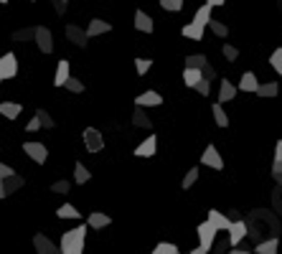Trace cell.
Wrapping results in <instances>:
<instances>
[{
	"label": "cell",
	"instance_id": "6da1fadb",
	"mask_svg": "<svg viewBox=\"0 0 282 254\" xmlns=\"http://www.w3.org/2000/svg\"><path fill=\"white\" fill-rule=\"evenodd\" d=\"M84 239H86V226H76V229L64 231L61 244H59V252H64V254H81V252H84Z\"/></svg>",
	"mask_w": 282,
	"mask_h": 254
},
{
	"label": "cell",
	"instance_id": "7a4b0ae2",
	"mask_svg": "<svg viewBox=\"0 0 282 254\" xmlns=\"http://www.w3.org/2000/svg\"><path fill=\"white\" fill-rule=\"evenodd\" d=\"M196 234H199V247H196V249H191V254L211 252V244H213V239H216V229H213L211 221H201V224H199V229H196Z\"/></svg>",
	"mask_w": 282,
	"mask_h": 254
},
{
	"label": "cell",
	"instance_id": "3957f363",
	"mask_svg": "<svg viewBox=\"0 0 282 254\" xmlns=\"http://www.w3.org/2000/svg\"><path fill=\"white\" fill-rule=\"evenodd\" d=\"M226 231H229V234H226V237H229V247L242 244V242L247 239V234H249V231H247V221H242V219H231V226H229Z\"/></svg>",
	"mask_w": 282,
	"mask_h": 254
},
{
	"label": "cell",
	"instance_id": "277c9868",
	"mask_svg": "<svg viewBox=\"0 0 282 254\" xmlns=\"http://www.w3.org/2000/svg\"><path fill=\"white\" fill-rule=\"evenodd\" d=\"M81 137H84V147H86L89 153H99V150L104 147V137H102V132L94 130V127H86V130L81 132Z\"/></svg>",
	"mask_w": 282,
	"mask_h": 254
},
{
	"label": "cell",
	"instance_id": "5b68a950",
	"mask_svg": "<svg viewBox=\"0 0 282 254\" xmlns=\"http://www.w3.org/2000/svg\"><path fill=\"white\" fill-rule=\"evenodd\" d=\"M23 150H26V155L31 158V160H36V163H46L49 160V150H46V145L44 142H23Z\"/></svg>",
	"mask_w": 282,
	"mask_h": 254
},
{
	"label": "cell",
	"instance_id": "8992f818",
	"mask_svg": "<svg viewBox=\"0 0 282 254\" xmlns=\"http://www.w3.org/2000/svg\"><path fill=\"white\" fill-rule=\"evenodd\" d=\"M33 41L38 44V49H41L44 54H51V51H54V36H51L49 28L36 26V36H33Z\"/></svg>",
	"mask_w": 282,
	"mask_h": 254
},
{
	"label": "cell",
	"instance_id": "52a82bcc",
	"mask_svg": "<svg viewBox=\"0 0 282 254\" xmlns=\"http://www.w3.org/2000/svg\"><path fill=\"white\" fill-rule=\"evenodd\" d=\"M15 74H18V61H15V56H13V54L0 56V81L13 79Z\"/></svg>",
	"mask_w": 282,
	"mask_h": 254
},
{
	"label": "cell",
	"instance_id": "ba28073f",
	"mask_svg": "<svg viewBox=\"0 0 282 254\" xmlns=\"http://www.w3.org/2000/svg\"><path fill=\"white\" fill-rule=\"evenodd\" d=\"M201 163H204L206 168H213V171H221V168H224V160H221V155H219L216 145H209V147L204 150V155H201Z\"/></svg>",
	"mask_w": 282,
	"mask_h": 254
},
{
	"label": "cell",
	"instance_id": "9c48e42d",
	"mask_svg": "<svg viewBox=\"0 0 282 254\" xmlns=\"http://www.w3.org/2000/svg\"><path fill=\"white\" fill-rule=\"evenodd\" d=\"M155 147H158V137L155 135H147L140 145L135 147V155L138 158H153L155 155Z\"/></svg>",
	"mask_w": 282,
	"mask_h": 254
},
{
	"label": "cell",
	"instance_id": "30bf717a",
	"mask_svg": "<svg viewBox=\"0 0 282 254\" xmlns=\"http://www.w3.org/2000/svg\"><path fill=\"white\" fill-rule=\"evenodd\" d=\"M257 87H259V79L252 74V71H244L242 74V79H239V92H247V94H254L257 92Z\"/></svg>",
	"mask_w": 282,
	"mask_h": 254
},
{
	"label": "cell",
	"instance_id": "8fae6325",
	"mask_svg": "<svg viewBox=\"0 0 282 254\" xmlns=\"http://www.w3.org/2000/svg\"><path fill=\"white\" fill-rule=\"evenodd\" d=\"M67 38L74 46H79V49H86V41H89L84 28H79V26H67Z\"/></svg>",
	"mask_w": 282,
	"mask_h": 254
},
{
	"label": "cell",
	"instance_id": "7c38bea8",
	"mask_svg": "<svg viewBox=\"0 0 282 254\" xmlns=\"http://www.w3.org/2000/svg\"><path fill=\"white\" fill-rule=\"evenodd\" d=\"M206 221H211V224H213V229H216V231H226V229L231 226V219H229L226 214H221V211H216V208H211V211H209V219H206Z\"/></svg>",
	"mask_w": 282,
	"mask_h": 254
},
{
	"label": "cell",
	"instance_id": "4fadbf2b",
	"mask_svg": "<svg viewBox=\"0 0 282 254\" xmlns=\"http://www.w3.org/2000/svg\"><path fill=\"white\" fill-rule=\"evenodd\" d=\"M33 247H36V252H41V254H56L59 252V247H56L49 237H44V234H36V237H33Z\"/></svg>",
	"mask_w": 282,
	"mask_h": 254
},
{
	"label": "cell",
	"instance_id": "5bb4252c",
	"mask_svg": "<svg viewBox=\"0 0 282 254\" xmlns=\"http://www.w3.org/2000/svg\"><path fill=\"white\" fill-rule=\"evenodd\" d=\"M107 31H112V26H110L107 20H102V18H94L84 33H86V38H94V36H102V33H107Z\"/></svg>",
	"mask_w": 282,
	"mask_h": 254
},
{
	"label": "cell",
	"instance_id": "9a60e30c",
	"mask_svg": "<svg viewBox=\"0 0 282 254\" xmlns=\"http://www.w3.org/2000/svg\"><path fill=\"white\" fill-rule=\"evenodd\" d=\"M236 92H239V89H236L229 79H221V87H219V102H221V104H224V102H231V99L236 97Z\"/></svg>",
	"mask_w": 282,
	"mask_h": 254
},
{
	"label": "cell",
	"instance_id": "2e32d148",
	"mask_svg": "<svg viewBox=\"0 0 282 254\" xmlns=\"http://www.w3.org/2000/svg\"><path fill=\"white\" fill-rule=\"evenodd\" d=\"M135 28L140 31V33H153L155 28H153V18L145 13V10H138L135 13Z\"/></svg>",
	"mask_w": 282,
	"mask_h": 254
},
{
	"label": "cell",
	"instance_id": "e0dca14e",
	"mask_svg": "<svg viewBox=\"0 0 282 254\" xmlns=\"http://www.w3.org/2000/svg\"><path fill=\"white\" fill-rule=\"evenodd\" d=\"M23 112V107L18 102H0V115L5 120H18V115Z\"/></svg>",
	"mask_w": 282,
	"mask_h": 254
},
{
	"label": "cell",
	"instance_id": "ac0fdd59",
	"mask_svg": "<svg viewBox=\"0 0 282 254\" xmlns=\"http://www.w3.org/2000/svg\"><path fill=\"white\" fill-rule=\"evenodd\" d=\"M71 76V66L67 59H61V61L56 64V76H54V84L56 87H64V81Z\"/></svg>",
	"mask_w": 282,
	"mask_h": 254
},
{
	"label": "cell",
	"instance_id": "d6986e66",
	"mask_svg": "<svg viewBox=\"0 0 282 254\" xmlns=\"http://www.w3.org/2000/svg\"><path fill=\"white\" fill-rule=\"evenodd\" d=\"M160 102H163V97H160L158 92H145V94H140V97L135 99L138 107H158Z\"/></svg>",
	"mask_w": 282,
	"mask_h": 254
},
{
	"label": "cell",
	"instance_id": "ffe728a7",
	"mask_svg": "<svg viewBox=\"0 0 282 254\" xmlns=\"http://www.w3.org/2000/svg\"><path fill=\"white\" fill-rule=\"evenodd\" d=\"M211 10H213V5H201L199 10H196V15H193V23L196 26H201V28H206L209 26V20H211Z\"/></svg>",
	"mask_w": 282,
	"mask_h": 254
},
{
	"label": "cell",
	"instance_id": "44dd1931",
	"mask_svg": "<svg viewBox=\"0 0 282 254\" xmlns=\"http://www.w3.org/2000/svg\"><path fill=\"white\" fill-rule=\"evenodd\" d=\"M86 224H89L92 229H104V226H110V224H112V219H110L107 214H99V211H94V214H89Z\"/></svg>",
	"mask_w": 282,
	"mask_h": 254
},
{
	"label": "cell",
	"instance_id": "7402d4cb",
	"mask_svg": "<svg viewBox=\"0 0 282 254\" xmlns=\"http://www.w3.org/2000/svg\"><path fill=\"white\" fill-rule=\"evenodd\" d=\"M280 249V239H265V242H259L252 252L254 254H275Z\"/></svg>",
	"mask_w": 282,
	"mask_h": 254
},
{
	"label": "cell",
	"instance_id": "603a6c76",
	"mask_svg": "<svg viewBox=\"0 0 282 254\" xmlns=\"http://www.w3.org/2000/svg\"><path fill=\"white\" fill-rule=\"evenodd\" d=\"M181 33H183L186 38H191V41H201V38H204V28L196 26V23H186V26L181 28Z\"/></svg>",
	"mask_w": 282,
	"mask_h": 254
},
{
	"label": "cell",
	"instance_id": "cb8c5ba5",
	"mask_svg": "<svg viewBox=\"0 0 282 254\" xmlns=\"http://www.w3.org/2000/svg\"><path fill=\"white\" fill-rule=\"evenodd\" d=\"M254 94H259V97H277V94H280V84H277V81H267V84H259Z\"/></svg>",
	"mask_w": 282,
	"mask_h": 254
},
{
	"label": "cell",
	"instance_id": "d4e9b609",
	"mask_svg": "<svg viewBox=\"0 0 282 254\" xmlns=\"http://www.w3.org/2000/svg\"><path fill=\"white\" fill-rule=\"evenodd\" d=\"M89 178H92V173H89V168H86L84 163H76V165H74V181H76L79 186H84V183H86Z\"/></svg>",
	"mask_w": 282,
	"mask_h": 254
},
{
	"label": "cell",
	"instance_id": "484cf974",
	"mask_svg": "<svg viewBox=\"0 0 282 254\" xmlns=\"http://www.w3.org/2000/svg\"><path fill=\"white\" fill-rule=\"evenodd\" d=\"M211 112H213L216 125H219V127H229V117H226V112H224V104H221V102H216V104H213Z\"/></svg>",
	"mask_w": 282,
	"mask_h": 254
},
{
	"label": "cell",
	"instance_id": "4316f807",
	"mask_svg": "<svg viewBox=\"0 0 282 254\" xmlns=\"http://www.w3.org/2000/svg\"><path fill=\"white\" fill-rule=\"evenodd\" d=\"M56 216L59 219H81V211H76L71 203H64V206L56 208Z\"/></svg>",
	"mask_w": 282,
	"mask_h": 254
},
{
	"label": "cell",
	"instance_id": "83f0119b",
	"mask_svg": "<svg viewBox=\"0 0 282 254\" xmlns=\"http://www.w3.org/2000/svg\"><path fill=\"white\" fill-rule=\"evenodd\" d=\"M3 183H5V190H8V196H10L13 190L23 188V178H20L18 173H13V176H8V178H3Z\"/></svg>",
	"mask_w": 282,
	"mask_h": 254
},
{
	"label": "cell",
	"instance_id": "f1b7e54d",
	"mask_svg": "<svg viewBox=\"0 0 282 254\" xmlns=\"http://www.w3.org/2000/svg\"><path fill=\"white\" fill-rule=\"evenodd\" d=\"M133 125L150 130V127H153V122H150V117L145 115V110H135V112H133Z\"/></svg>",
	"mask_w": 282,
	"mask_h": 254
},
{
	"label": "cell",
	"instance_id": "f546056e",
	"mask_svg": "<svg viewBox=\"0 0 282 254\" xmlns=\"http://www.w3.org/2000/svg\"><path fill=\"white\" fill-rule=\"evenodd\" d=\"M201 79V69H183V81H186V87H196V81Z\"/></svg>",
	"mask_w": 282,
	"mask_h": 254
},
{
	"label": "cell",
	"instance_id": "4dcf8cb0",
	"mask_svg": "<svg viewBox=\"0 0 282 254\" xmlns=\"http://www.w3.org/2000/svg\"><path fill=\"white\" fill-rule=\"evenodd\" d=\"M206 56H204V54H191V56H186V66H188V69H204V66H206Z\"/></svg>",
	"mask_w": 282,
	"mask_h": 254
},
{
	"label": "cell",
	"instance_id": "1f68e13d",
	"mask_svg": "<svg viewBox=\"0 0 282 254\" xmlns=\"http://www.w3.org/2000/svg\"><path fill=\"white\" fill-rule=\"evenodd\" d=\"M153 254H178V244H173V242H160V244H155Z\"/></svg>",
	"mask_w": 282,
	"mask_h": 254
},
{
	"label": "cell",
	"instance_id": "d6a6232c",
	"mask_svg": "<svg viewBox=\"0 0 282 254\" xmlns=\"http://www.w3.org/2000/svg\"><path fill=\"white\" fill-rule=\"evenodd\" d=\"M36 117L41 120V130H51V127L56 125V122H54V117H51L46 110H36Z\"/></svg>",
	"mask_w": 282,
	"mask_h": 254
},
{
	"label": "cell",
	"instance_id": "836d02e7",
	"mask_svg": "<svg viewBox=\"0 0 282 254\" xmlns=\"http://www.w3.org/2000/svg\"><path fill=\"white\" fill-rule=\"evenodd\" d=\"M36 36V26L33 28H20V31H15L13 33V41H31Z\"/></svg>",
	"mask_w": 282,
	"mask_h": 254
},
{
	"label": "cell",
	"instance_id": "e575fe53",
	"mask_svg": "<svg viewBox=\"0 0 282 254\" xmlns=\"http://www.w3.org/2000/svg\"><path fill=\"white\" fill-rule=\"evenodd\" d=\"M209 28H211L219 38H226V36H229V28H226L221 20H213V18H211V20H209Z\"/></svg>",
	"mask_w": 282,
	"mask_h": 254
},
{
	"label": "cell",
	"instance_id": "d590c367",
	"mask_svg": "<svg viewBox=\"0 0 282 254\" xmlns=\"http://www.w3.org/2000/svg\"><path fill=\"white\" fill-rule=\"evenodd\" d=\"M64 89H69L71 94H81V92H84V84H81L79 79H74V76H69V79L64 81Z\"/></svg>",
	"mask_w": 282,
	"mask_h": 254
},
{
	"label": "cell",
	"instance_id": "8d00e7d4",
	"mask_svg": "<svg viewBox=\"0 0 282 254\" xmlns=\"http://www.w3.org/2000/svg\"><path fill=\"white\" fill-rule=\"evenodd\" d=\"M270 66H272V69H275V71L282 76V49H275V51H272V56H270Z\"/></svg>",
	"mask_w": 282,
	"mask_h": 254
},
{
	"label": "cell",
	"instance_id": "74e56055",
	"mask_svg": "<svg viewBox=\"0 0 282 254\" xmlns=\"http://www.w3.org/2000/svg\"><path fill=\"white\" fill-rule=\"evenodd\" d=\"M193 89H196V92H199V94H201V97H209V92H211V81H209V79H204V76H201V79H199V81H196V87H193Z\"/></svg>",
	"mask_w": 282,
	"mask_h": 254
},
{
	"label": "cell",
	"instance_id": "f35d334b",
	"mask_svg": "<svg viewBox=\"0 0 282 254\" xmlns=\"http://www.w3.org/2000/svg\"><path fill=\"white\" fill-rule=\"evenodd\" d=\"M160 8L163 10H170V13H178L183 8V0H160Z\"/></svg>",
	"mask_w": 282,
	"mask_h": 254
},
{
	"label": "cell",
	"instance_id": "ab89813d",
	"mask_svg": "<svg viewBox=\"0 0 282 254\" xmlns=\"http://www.w3.org/2000/svg\"><path fill=\"white\" fill-rule=\"evenodd\" d=\"M196 181H199V168H191V171L186 173V178H183V183H181V186H183V190H186V188H191Z\"/></svg>",
	"mask_w": 282,
	"mask_h": 254
},
{
	"label": "cell",
	"instance_id": "60d3db41",
	"mask_svg": "<svg viewBox=\"0 0 282 254\" xmlns=\"http://www.w3.org/2000/svg\"><path fill=\"white\" fill-rule=\"evenodd\" d=\"M224 59H226V61H236V59H239V49L231 46V44H226V46H224Z\"/></svg>",
	"mask_w": 282,
	"mask_h": 254
},
{
	"label": "cell",
	"instance_id": "b9f144b4",
	"mask_svg": "<svg viewBox=\"0 0 282 254\" xmlns=\"http://www.w3.org/2000/svg\"><path fill=\"white\" fill-rule=\"evenodd\" d=\"M150 66H153L150 59H135V69H138V74H140V76H145V74L150 71Z\"/></svg>",
	"mask_w": 282,
	"mask_h": 254
},
{
	"label": "cell",
	"instance_id": "7bdbcfd3",
	"mask_svg": "<svg viewBox=\"0 0 282 254\" xmlns=\"http://www.w3.org/2000/svg\"><path fill=\"white\" fill-rule=\"evenodd\" d=\"M69 190V181H56L51 183V193H67Z\"/></svg>",
	"mask_w": 282,
	"mask_h": 254
},
{
	"label": "cell",
	"instance_id": "ee69618b",
	"mask_svg": "<svg viewBox=\"0 0 282 254\" xmlns=\"http://www.w3.org/2000/svg\"><path fill=\"white\" fill-rule=\"evenodd\" d=\"M201 76H204V79H209V81H211V79H216V69H213L211 64H206V66H204V69H201Z\"/></svg>",
	"mask_w": 282,
	"mask_h": 254
},
{
	"label": "cell",
	"instance_id": "f6af8a7d",
	"mask_svg": "<svg viewBox=\"0 0 282 254\" xmlns=\"http://www.w3.org/2000/svg\"><path fill=\"white\" fill-rule=\"evenodd\" d=\"M38 130H41V120H38V117H33V120L26 125V132H38Z\"/></svg>",
	"mask_w": 282,
	"mask_h": 254
},
{
	"label": "cell",
	"instance_id": "bcb514c9",
	"mask_svg": "<svg viewBox=\"0 0 282 254\" xmlns=\"http://www.w3.org/2000/svg\"><path fill=\"white\" fill-rule=\"evenodd\" d=\"M15 171L10 168V165H5V163H0V178H8V176H13Z\"/></svg>",
	"mask_w": 282,
	"mask_h": 254
},
{
	"label": "cell",
	"instance_id": "7dc6e473",
	"mask_svg": "<svg viewBox=\"0 0 282 254\" xmlns=\"http://www.w3.org/2000/svg\"><path fill=\"white\" fill-rule=\"evenodd\" d=\"M275 160H282V140H277L275 145Z\"/></svg>",
	"mask_w": 282,
	"mask_h": 254
},
{
	"label": "cell",
	"instance_id": "c3c4849f",
	"mask_svg": "<svg viewBox=\"0 0 282 254\" xmlns=\"http://www.w3.org/2000/svg\"><path fill=\"white\" fill-rule=\"evenodd\" d=\"M8 196V190H5V183H3V178H0V201Z\"/></svg>",
	"mask_w": 282,
	"mask_h": 254
},
{
	"label": "cell",
	"instance_id": "681fc988",
	"mask_svg": "<svg viewBox=\"0 0 282 254\" xmlns=\"http://www.w3.org/2000/svg\"><path fill=\"white\" fill-rule=\"evenodd\" d=\"M206 3H209V5H213V8H221L226 0H206Z\"/></svg>",
	"mask_w": 282,
	"mask_h": 254
},
{
	"label": "cell",
	"instance_id": "f907efd6",
	"mask_svg": "<svg viewBox=\"0 0 282 254\" xmlns=\"http://www.w3.org/2000/svg\"><path fill=\"white\" fill-rule=\"evenodd\" d=\"M272 171H275V173H282V160H275V165H272Z\"/></svg>",
	"mask_w": 282,
	"mask_h": 254
},
{
	"label": "cell",
	"instance_id": "816d5d0a",
	"mask_svg": "<svg viewBox=\"0 0 282 254\" xmlns=\"http://www.w3.org/2000/svg\"><path fill=\"white\" fill-rule=\"evenodd\" d=\"M272 176H275V181H280L282 183V173H275V171H272Z\"/></svg>",
	"mask_w": 282,
	"mask_h": 254
},
{
	"label": "cell",
	"instance_id": "f5cc1de1",
	"mask_svg": "<svg viewBox=\"0 0 282 254\" xmlns=\"http://www.w3.org/2000/svg\"><path fill=\"white\" fill-rule=\"evenodd\" d=\"M61 3H64V5H67V3H69V0H61Z\"/></svg>",
	"mask_w": 282,
	"mask_h": 254
},
{
	"label": "cell",
	"instance_id": "db71d44e",
	"mask_svg": "<svg viewBox=\"0 0 282 254\" xmlns=\"http://www.w3.org/2000/svg\"><path fill=\"white\" fill-rule=\"evenodd\" d=\"M0 3H3V5H5V3H8V0H0Z\"/></svg>",
	"mask_w": 282,
	"mask_h": 254
},
{
	"label": "cell",
	"instance_id": "11a10c76",
	"mask_svg": "<svg viewBox=\"0 0 282 254\" xmlns=\"http://www.w3.org/2000/svg\"><path fill=\"white\" fill-rule=\"evenodd\" d=\"M31 3H36V0H31Z\"/></svg>",
	"mask_w": 282,
	"mask_h": 254
},
{
	"label": "cell",
	"instance_id": "9f6ffc18",
	"mask_svg": "<svg viewBox=\"0 0 282 254\" xmlns=\"http://www.w3.org/2000/svg\"><path fill=\"white\" fill-rule=\"evenodd\" d=\"M0 84H3V81H0Z\"/></svg>",
	"mask_w": 282,
	"mask_h": 254
}]
</instances>
